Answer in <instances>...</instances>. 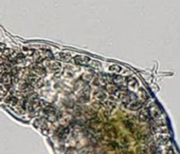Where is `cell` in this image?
I'll return each instance as SVG.
<instances>
[{
	"instance_id": "9c48e42d",
	"label": "cell",
	"mask_w": 180,
	"mask_h": 154,
	"mask_svg": "<svg viewBox=\"0 0 180 154\" xmlns=\"http://www.w3.org/2000/svg\"><path fill=\"white\" fill-rule=\"evenodd\" d=\"M105 133L108 137H110V138H116V136H117L116 130H114V128L111 127V126H108V125L105 126Z\"/></svg>"
},
{
	"instance_id": "ffe728a7",
	"label": "cell",
	"mask_w": 180,
	"mask_h": 154,
	"mask_svg": "<svg viewBox=\"0 0 180 154\" xmlns=\"http://www.w3.org/2000/svg\"><path fill=\"white\" fill-rule=\"evenodd\" d=\"M108 146H109L110 148H112V149H117L118 148V145L116 144V142H109V144H108Z\"/></svg>"
},
{
	"instance_id": "9a60e30c",
	"label": "cell",
	"mask_w": 180,
	"mask_h": 154,
	"mask_svg": "<svg viewBox=\"0 0 180 154\" xmlns=\"http://www.w3.org/2000/svg\"><path fill=\"white\" fill-rule=\"evenodd\" d=\"M3 54L6 55V57H9V58H13V57L15 56V53H14L13 50H9V49L4 50Z\"/></svg>"
},
{
	"instance_id": "ac0fdd59",
	"label": "cell",
	"mask_w": 180,
	"mask_h": 154,
	"mask_svg": "<svg viewBox=\"0 0 180 154\" xmlns=\"http://www.w3.org/2000/svg\"><path fill=\"white\" fill-rule=\"evenodd\" d=\"M122 77L121 76H112L111 78V81L114 82V84H120V82H122Z\"/></svg>"
},
{
	"instance_id": "4fadbf2b",
	"label": "cell",
	"mask_w": 180,
	"mask_h": 154,
	"mask_svg": "<svg viewBox=\"0 0 180 154\" xmlns=\"http://www.w3.org/2000/svg\"><path fill=\"white\" fill-rule=\"evenodd\" d=\"M57 58L61 59L62 61H68L71 58L70 53H58L57 54Z\"/></svg>"
},
{
	"instance_id": "52a82bcc",
	"label": "cell",
	"mask_w": 180,
	"mask_h": 154,
	"mask_svg": "<svg viewBox=\"0 0 180 154\" xmlns=\"http://www.w3.org/2000/svg\"><path fill=\"white\" fill-rule=\"evenodd\" d=\"M69 133H70V128H69V127H62V128L58 129L56 135H57V137H58V138L65 139L69 135Z\"/></svg>"
},
{
	"instance_id": "ba28073f",
	"label": "cell",
	"mask_w": 180,
	"mask_h": 154,
	"mask_svg": "<svg viewBox=\"0 0 180 154\" xmlns=\"http://www.w3.org/2000/svg\"><path fill=\"white\" fill-rule=\"evenodd\" d=\"M47 66L53 72H57V71L61 70L62 68V64L61 63H58V61H48L47 63Z\"/></svg>"
},
{
	"instance_id": "8992f818",
	"label": "cell",
	"mask_w": 180,
	"mask_h": 154,
	"mask_svg": "<svg viewBox=\"0 0 180 154\" xmlns=\"http://www.w3.org/2000/svg\"><path fill=\"white\" fill-rule=\"evenodd\" d=\"M89 93H90V89L85 88L84 90L81 92L80 96H78V102H82V103H85L86 102H88L89 100Z\"/></svg>"
},
{
	"instance_id": "e0dca14e",
	"label": "cell",
	"mask_w": 180,
	"mask_h": 154,
	"mask_svg": "<svg viewBox=\"0 0 180 154\" xmlns=\"http://www.w3.org/2000/svg\"><path fill=\"white\" fill-rule=\"evenodd\" d=\"M18 73H19V69H17V68H12V70L10 71V75L12 77H15Z\"/></svg>"
},
{
	"instance_id": "5b68a950",
	"label": "cell",
	"mask_w": 180,
	"mask_h": 154,
	"mask_svg": "<svg viewBox=\"0 0 180 154\" xmlns=\"http://www.w3.org/2000/svg\"><path fill=\"white\" fill-rule=\"evenodd\" d=\"M1 82L3 84L4 87H6V89H9L11 87V84H13V77L10 75V73H2L1 75Z\"/></svg>"
},
{
	"instance_id": "2e32d148",
	"label": "cell",
	"mask_w": 180,
	"mask_h": 154,
	"mask_svg": "<svg viewBox=\"0 0 180 154\" xmlns=\"http://www.w3.org/2000/svg\"><path fill=\"white\" fill-rule=\"evenodd\" d=\"M109 70L111 71V72L120 73V72H121V70H122V68H121V66H116V64H114V66H109Z\"/></svg>"
},
{
	"instance_id": "7c38bea8",
	"label": "cell",
	"mask_w": 180,
	"mask_h": 154,
	"mask_svg": "<svg viewBox=\"0 0 180 154\" xmlns=\"http://www.w3.org/2000/svg\"><path fill=\"white\" fill-rule=\"evenodd\" d=\"M33 72L34 73H37L39 75H45L46 74V71H45V68L41 66H39V64H36V66H34L33 68Z\"/></svg>"
},
{
	"instance_id": "6da1fadb",
	"label": "cell",
	"mask_w": 180,
	"mask_h": 154,
	"mask_svg": "<svg viewBox=\"0 0 180 154\" xmlns=\"http://www.w3.org/2000/svg\"><path fill=\"white\" fill-rule=\"evenodd\" d=\"M27 109H28V111L31 112V113H36V112L40 111V110L43 109V102L38 99L37 96H35V97H33L32 99L29 100Z\"/></svg>"
},
{
	"instance_id": "3957f363",
	"label": "cell",
	"mask_w": 180,
	"mask_h": 154,
	"mask_svg": "<svg viewBox=\"0 0 180 154\" xmlns=\"http://www.w3.org/2000/svg\"><path fill=\"white\" fill-rule=\"evenodd\" d=\"M73 61H74L75 64H78V66H87V64L90 63L91 58L86 56V55H77L73 58Z\"/></svg>"
},
{
	"instance_id": "8fae6325",
	"label": "cell",
	"mask_w": 180,
	"mask_h": 154,
	"mask_svg": "<svg viewBox=\"0 0 180 154\" xmlns=\"http://www.w3.org/2000/svg\"><path fill=\"white\" fill-rule=\"evenodd\" d=\"M6 102L8 103L9 106H17L18 105V98L15 97V96H13V95H11L6 99Z\"/></svg>"
},
{
	"instance_id": "7a4b0ae2",
	"label": "cell",
	"mask_w": 180,
	"mask_h": 154,
	"mask_svg": "<svg viewBox=\"0 0 180 154\" xmlns=\"http://www.w3.org/2000/svg\"><path fill=\"white\" fill-rule=\"evenodd\" d=\"M28 82H29L33 88H40L43 84V79L37 77L35 74H32V73H30L29 76H28Z\"/></svg>"
},
{
	"instance_id": "30bf717a",
	"label": "cell",
	"mask_w": 180,
	"mask_h": 154,
	"mask_svg": "<svg viewBox=\"0 0 180 154\" xmlns=\"http://www.w3.org/2000/svg\"><path fill=\"white\" fill-rule=\"evenodd\" d=\"M94 97L96 98L98 100H104L106 99V97H107V95H106V93L102 90H98L94 92Z\"/></svg>"
},
{
	"instance_id": "d6986e66",
	"label": "cell",
	"mask_w": 180,
	"mask_h": 154,
	"mask_svg": "<svg viewBox=\"0 0 180 154\" xmlns=\"http://www.w3.org/2000/svg\"><path fill=\"white\" fill-rule=\"evenodd\" d=\"M24 51H26V54L28 55V56H33V55L35 54V51H34V50L24 49Z\"/></svg>"
},
{
	"instance_id": "5bb4252c",
	"label": "cell",
	"mask_w": 180,
	"mask_h": 154,
	"mask_svg": "<svg viewBox=\"0 0 180 154\" xmlns=\"http://www.w3.org/2000/svg\"><path fill=\"white\" fill-rule=\"evenodd\" d=\"M104 107H105L108 111H112V110L116 108V103L112 102H104Z\"/></svg>"
},
{
	"instance_id": "277c9868",
	"label": "cell",
	"mask_w": 180,
	"mask_h": 154,
	"mask_svg": "<svg viewBox=\"0 0 180 154\" xmlns=\"http://www.w3.org/2000/svg\"><path fill=\"white\" fill-rule=\"evenodd\" d=\"M34 126L37 129H39L43 134H48V132H49V127H48L45 119H36V120L34 121Z\"/></svg>"
}]
</instances>
